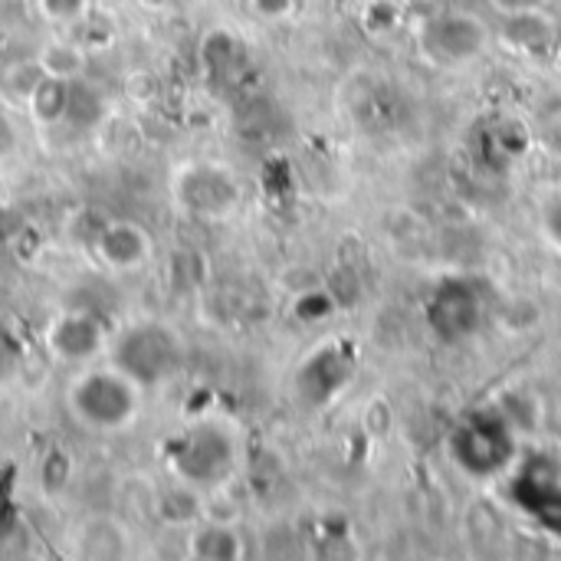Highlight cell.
Returning <instances> with one entry per match:
<instances>
[{
    "label": "cell",
    "mask_w": 561,
    "mask_h": 561,
    "mask_svg": "<svg viewBox=\"0 0 561 561\" xmlns=\"http://www.w3.org/2000/svg\"><path fill=\"white\" fill-rule=\"evenodd\" d=\"M138 401L141 388L122 375L115 365L112 368H85L82 375L72 378L66 391L69 414L89 427V431H122L138 417Z\"/></svg>",
    "instance_id": "obj_1"
},
{
    "label": "cell",
    "mask_w": 561,
    "mask_h": 561,
    "mask_svg": "<svg viewBox=\"0 0 561 561\" xmlns=\"http://www.w3.org/2000/svg\"><path fill=\"white\" fill-rule=\"evenodd\" d=\"M112 365L138 388H151L181 368V342L161 322H135L112 342Z\"/></svg>",
    "instance_id": "obj_2"
},
{
    "label": "cell",
    "mask_w": 561,
    "mask_h": 561,
    "mask_svg": "<svg viewBox=\"0 0 561 561\" xmlns=\"http://www.w3.org/2000/svg\"><path fill=\"white\" fill-rule=\"evenodd\" d=\"M174 191H178L181 207L197 217H227L240 201L237 181L227 171L210 168V164H197L178 174Z\"/></svg>",
    "instance_id": "obj_3"
},
{
    "label": "cell",
    "mask_w": 561,
    "mask_h": 561,
    "mask_svg": "<svg viewBox=\"0 0 561 561\" xmlns=\"http://www.w3.org/2000/svg\"><path fill=\"white\" fill-rule=\"evenodd\" d=\"M105 329L92 312H62L46 329V348L66 365H89L105 348Z\"/></svg>",
    "instance_id": "obj_4"
},
{
    "label": "cell",
    "mask_w": 561,
    "mask_h": 561,
    "mask_svg": "<svg viewBox=\"0 0 561 561\" xmlns=\"http://www.w3.org/2000/svg\"><path fill=\"white\" fill-rule=\"evenodd\" d=\"M486 46V26L473 13H444L424 26V49L440 62H467Z\"/></svg>",
    "instance_id": "obj_5"
},
{
    "label": "cell",
    "mask_w": 561,
    "mask_h": 561,
    "mask_svg": "<svg viewBox=\"0 0 561 561\" xmlns=\"http://www.w3.org/2000/svg\"><path fill=\"white\" fill-rule=\"evenodd\" d=\"M230 467V440L217 427H197L178 444L174 470L187 483H217Z\"/></svg>",
    "instance_id": "obj_6"
},
{
    "label": "cell",
    "mask_w": 561,
    "mask_h": 561,
    "mask_svg": "<svg viewBox=\"0 0 561 561\" xmlns=\"http://www.w3.org/2000/svg\"><path fill=\"white\" fill-rule=\"evenodd\" d=\"M95 253L108 270L128 273V270H138L151 256V237L141 224L112 220L95 233Z\"/></svg>",
    "instance_id": "obj_7"
},
{
    "label": "cell",
    "mask_w": 561,
    "mask_h": 561,
    "mask_svg": "<svg viewBox=\"0 0 561 561\" xmlns=\"http://www.w3.org/2000/svg\"><path fill=\"white\" fill-rule=\"evenodd\" d=\"M69 82L72 79H59V76H43L36 82V89L26 95V105H30V112H33L36 122L53 125V122H62L66 118V108H69Z\"/></svg>",
    "instance_id": "obj_8"
},
{
    "label": "cell",
    "mask_w": 561,
    "mask_h": 561,
    "mask_svg": "<svg viewBox=\"0 0 561 561\" xmlns=\"http://www.w3.org/2000/svg\"><path fill=\"white\" fill-rule=\"evenodd\" d=\"M191 556L194 559H237L240 556V539L230 526L210 523L201 526L191 539Z\"/></svg>",
    "instance_id": "obj_9"
},
{
    "label": "cell",
    "mask_w": 561,
    "mask_h": 561,
    "mask_svg": "<svg viewBox=\"0 0 561 561\" xmlns=\"http://www.w3.org/2000/svg\"><path fill=\"white\" fill-rule=\"evenodd\" d=\"M39 66L46 76H59V79H79L82 76V66H85V56L76 43H49L43 53H39Z\"/></svg>",
    "instance_id": "obj_10"
},
{
    "label": "cell",
    "mask_w": 561,
    "mask_h": 561,
    "mask_svg": "<svg viewBox=\"0 0 561 561\" xmlns=\"http://www.w3.org/2000/svg\"><path fill=\"white\" fill-rule=\"evenodd\" d=\"M69 483H72V460L66 450L53 447L39 463V486L46 496H59V493H66Z\"/></svg>",
    "instance_id": "obj_11"
},
{
    "label": "cell",
    "mask_w": 561,
    "mask_h": 561,
    "mask_svg": "<svg viewBox=\"0 0 561 561\" xmlns=\"http://www.w3.org/2000/svg\"><path fill=\"white\" fill-rule=\"evenodd\" d=\"M66 115L76 125H92V122L102 118V99L82 79H72L69 82V108H66Z\"/></svg>",
    "instance_id": "obj_12"
},
{
    "label": "cell",
    "mask_w": 561,
    "mask_h": 561,
    "mask_svg": "<svg viewBox=\"0 0 561 561\" xmlns=\"http://www.w3.org/2000/svg\"><path fill=\"white\" fill-rule=\"evenodd\" d=\"M43 76H46V72H43L39 59H33V62H16V66H10V69L3 72V85H7L13 95L26 99V95L36 89V82H39Z\"/></svg>",
    "instance_id": "obj_13"
},
{
    "label": "cell",
    "mask_w": 561,
    "mask_h": 561,
    "mask_svg": "<svg viewBox=\"0 0 561 561\" xmlns=\"http://www.w3.org/2000/svg\"><path fill=\"white\" fill-rule=\"evenodd\" d=\"M20 358H23V345L20 339L10 332L7 322H0V381L13 378L16 368H20Z\"/></svg>",
    "instance_id": "obj_14"
},
{
    "label": "cell",
    "mask_w": 561,
    "mask_h": 561,
    "mask_svg": "<svg viewBox=\"0 0 561 561\" xmlns=\"http://www.w3.org/2000/svg\"><path fill=\"white\" fill-rule=\"evenodd\" d=\"M39 10L53 23H79L89 10V0H39Z\"/></svg>",
    "instance_id": "obj_15"
},
{
    "label": "cell",
    "mask_w": 561,
    "mask_h": 561,
    "mask_svg": "<svg viewBox=\"0 0 561 561\" xmlns=\"http://www.w3.org/2000/svg\"><path fill=\"white\" fill-rule=\"evenodd\" d=\"M503 16H523V13H536L542 10L549 0H490Z\"/></svg>",
    "instance_id": "obj_16"
},
{
    "label": "cell",
    "mask_w": 561,
    "mask_h": 561,
    "mask_svg": "<svg viewBox=\"0 0 561 561\" xmlns=\"http://www.w3.org/2000/svg\"><path fill=\"white\" fill-rule=\"evenodd\" d=\"M250 7L263 20H279L293 10V0H250Z\"/></svg>",
    "instance_id": "obj_17"
},
{
    "label": "cell",
    "mask_w": 561,
    "mask_h": 561,
    "mask_svg": "<svg viewBox=\"0 0 561 561\" xmlns=\"http://www.w3.org/2000/svg\"><path fill=\"white\" fill-rule=\"evenodd\" d=\"M546 227H549V233H552V240L561 243V197L556 204H549V214H546Z\"/></svg>",
    "instance_id": "obj_18"
},
{
    "label": "cell",
    "mask_w": 561,
    "mask_h": 561,
    "mask_svg": "<svg viewBox=\"0 0 561 561\" xmlns=\"http://www.w3.org/2000/svg\"><path fill=\"white\" fill-rule=\"evenodd\" d=\"M148 3H161V0H148Z\"/></svg>",
    "instance_id": "obj_19"
}]
</instances>
